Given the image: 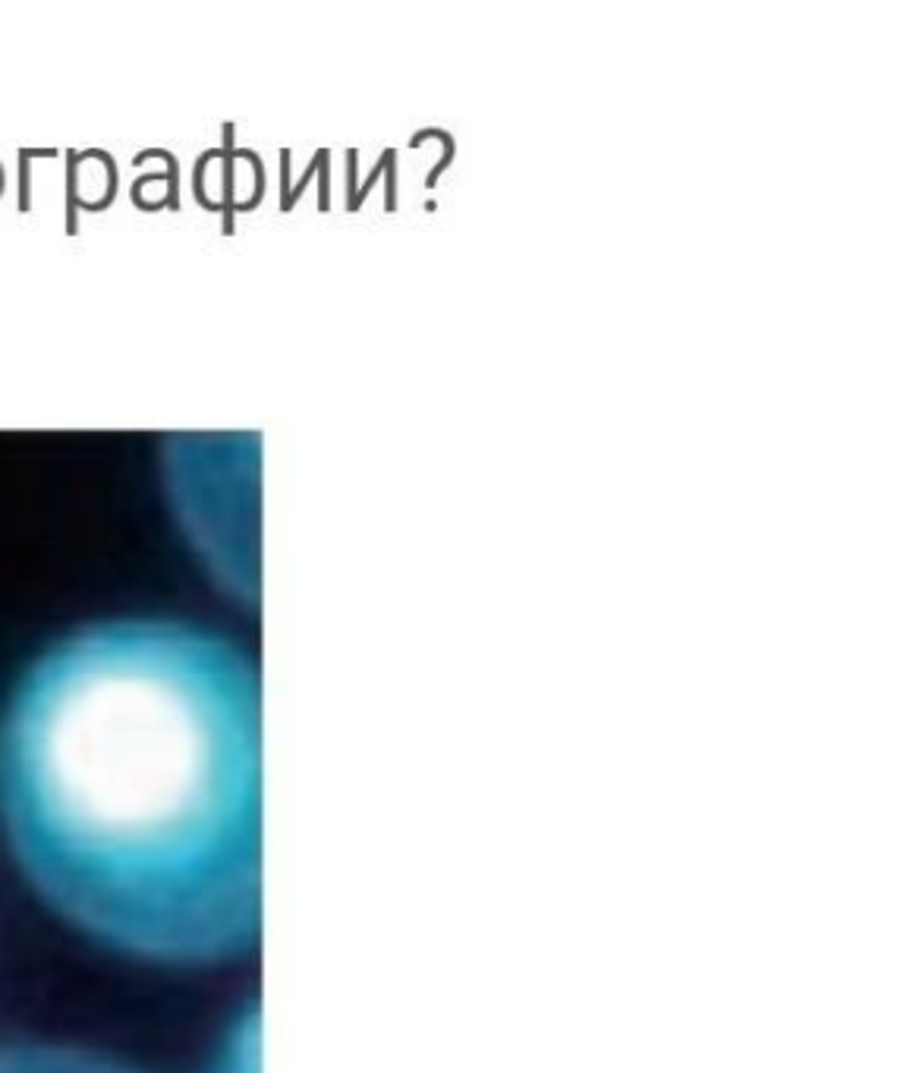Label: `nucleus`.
Here are the masks:
<instances>
[{
	"label": "nucleus",
	"mask_w": 919,
	"mask_h": 1073,
	"mask_svg": "<svg viewBox=\"0 0 919 1073\" xmlns=\"http://www.w3.org/2000/svg\"><path fill=\"white\" fill-rule=\"evenodd\" d=\"M0 822L41 897L161 966H221L262 925V712L237 649L111 621L54 642L0 718Z\"/></svg>",
	"instance_id": "obj_1"
},
{
	"label": "nucleus",
	"mask_w": 919,
	"mask_h": 1073,
	"mask_svg": "<svg viewBox=\"0 0 919 1073\" xmlns=\"http://www.w3.org/2000/svg\"><path fill=\"white\" fill-rule=\"evenodd\" d=\"M0 1073H139L114 1058L73 1045H7Z\"/></svg>",
	"instance_id": "obj_2"
}]
</instances>
